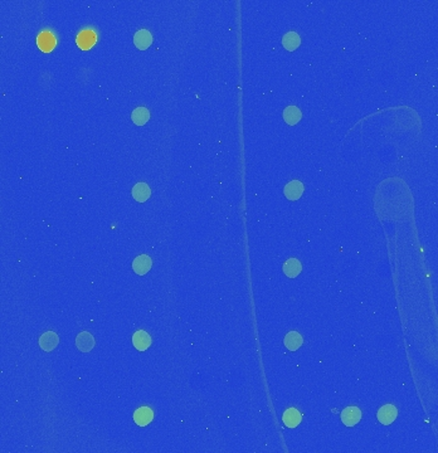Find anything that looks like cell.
Wrapping results in <instances>:
<instances>
[{"instance_id":"7","label":"cell","mask_w":438,"mask_h":453,"mask_svg":"<svg viewBox=\"0 0 438 453\" xmlns=\"http://www.w3.org/2000/svg\"><path fill=\"white\" fill-rule=\"evenodd\" d=\"M151 266H153V261H151L150 257L145 256V254L136 257V258L134 259V262H132V268H134L135 273L139 276H143L145 275V273H148L149 271H150Z\"/></svg>"},{"instance_id":"3","label":"cell","mask_w":438,"mask_h":453,"mask_svg":"<svg viewBox=\"0 0 438 453\" xmlns=\"http://www.w3.org/2000/svg\"><path fill=\"white\" fill-rule=\"evenodd\" d=\"M96 39H97V36L92 29H83L77 36V44L81 49L87 50L89 48H92V45L96 43Z\"/></svg>"},{"instance_id":"4","label":"cell","mask_w":438,"mask_h":453,"mask_svg":"<svg viewBox=\"0 0 438 453\" xmlns=\"http://www.w3.org/2000/svg\"><path fill=\"white\" fill-rule=\"evenodd\" d=\"M134 43L136 45L137 49L145 50L153 44V36L149 31L146 29H140L135 33L134 36Z\"/></svg>"},{"instance_id":"11","label":"cell","mask_w":438,"mask_h":453,"mask_svg":"<svg viewBox=\"0 0 438 453\" xmlns=\"http://www.w3.org/2000/svg\"><path fill=\"white\" fill-rule=\"evenodd\" d=\"M154 418V412L151 411L150 408L148 407H143V408H139L136 412L134 413V420L139 427H145L148 425L149 423L153 420Z\"/></svg>"},{"instance_id":"10","label":"cell","mask_w":438,"mask_h":453,"mask_svg":"<svg viewBox=\"0 0 438 453\" xmlns=\"http://www.w3.org/2000/svg\"><path fill=\"white\" fill-rule=\"evenodd\" d=\"M304 193V184L299 180H292L285 186V195L290 201H297Z\"/></svg>"},{"instance_id":"8","label":"cell","mask_w":438,"mask_h":453,"mask_svg":"<svg viewBox=\"0 0 438 453\" xmlns=\"http://www.w3.org/2000/svg\"><path fill=\"white\" fill-rule=\"evenodd\" d=\"M132 344L139 351H145L151 345L150 335L144 330L136 331L132 336Z\"/></svg>"},{"instance_id":"17","label":"cell","mask_w":438,"mask_h":453,"mask_svg":"<svg viewBox=\"0 0 438 453\" xmlns=\"http://www.w3.org/2000/svg\"><path fill=\"white\" fill-rule=\"evenodd\" d=\"M304 342L302 340V336L299 334V332H296V331H291L288 332L287 335L285 336V345L286 348L291 351H295L300 348Z\"/></svg>"},{"instance_id":"9","label":"cell","mask_w":438,"mask_h":453,"mask_svg":"<svg viewBox=\"0 0 438 453\" xmlns=\"http://www.w3.org/2000/svg\"><path fill=\"white\" fill-rule=\"evenodd\" d=\"M58 335L53 331H48L40 337V346L44 351H52L58 345Z\"/></svg>"},{"instance_id":"16","label":"cell","mask_w":438,"mask_h":453,"mask_svg":"<svg viewBox=\"0 0 438 453\" xmlns=\"http://www.w3.org/2000/svg\"><path fill=\"white\" fill-rule=\"evenodd\" d=\"M301 111L296 106H288L283 111V119H285L286 124L290 126L296 125V124L299 123L300 120H301Z\"/></svg>"},{"instance_id":"15","label":"cell","mask_w":438,"mask_h":453,"mask_svg":"<svg viewBox=\"0 0 438 453\" xmlns=\"http://www.w3.org/2000/svg\"><path fill=\"white\" fill-rule=\"evenodd\" d=\"M282 44H283L286 49L291 52V50H295L299 48V45L301 44V39H300L299 34L295 33V32H288L282 38Z\"/></svg>"},{"instance_id":"14","label":"cell","mask_w":438,"mask_h":453,"mask_svg":"<svg viewBox=\"0 0 438 453\" xmlns=\"http://www.w3.org/2000/svg\"><path fill=\"white\" fill-rule=\"evenodd\" d=\"M301 263H300V261H297L296 258L287 259V261L285 262V264H283V272H285V275L290 278L297 277V276L300 275V272H301Z\"/></svg>"},{"instance_id":"13","label":"cell","mask_w":438,"mask_h":453,"mask_svg":"<svg viewBox=\"0 0 438 453\" xmlns=\"http://www.w3.org/2000/svg\"><path fill=\"white\" fill-rule=\"evenodd\" d=\"M282 420H283V423L286 424V427H288V428H295V427H297V425L300 424V422H301V413H300L297 409L290 408L283 413Z\"/></svg>"},{"instance_id":"5","label":"cell","mask_w":438,"mask_h":453,"mask_svg":"<svg viewBox=\"0 0 438 453\" xmlns=\"http://www.w3.org/2000/svg\"><path fill=\"white\" fill-rule=\"evenodd\" d=\"M397 414H398V412H397L396 407L388 404V406H384L379 409V412H378V419H379L382 424L389 425L396 420Z\"/></svg>"},{"instance_id":"1","label":"cell","mask_w":438,"mask_h":453,"mask_svg":"<svg viewBox=\"0 0 438 453\" xmlns=\"http://www.w3.org/2000/svg\"><path fill=\"white\" fill-rule=\"evenodd\" d=\"M360 418H361V412L357 407H348L341 413V422L346 427H354L355 424L359 423Z\"/></svg>"},{"instance_id":"2","label":"cell","mask_w":438,"mask_h":453,"mask_svg":"<svg viewBox=\"0 0 438 453\" xmlns=\"http://www.w3.org/2000/svg\"><path fill=\"white\" fill-rule=\"evenodd\" d=\"M76 346H77V349H79L80 351H82V353H88V351L92 350L93 346H95V339H93V336L89 334V332L82 331V332H80V334L77 335V337H76Z\"/></svg>"},{"instance_id":"12","label":"cell","mask_w":438,"mask_h":453,"mask_svg":"<svg viewBox=\"0 0 438 453\" xmlns=\"http://www.w3.org/2000/svg\"><path fill=\"white\" fill-rule=\"evenodd\" d=\"M150 195L151 190L146 183H137L136 185L132 188V197H134L135 201L139 202V203H144V202L148 201Z\"/></svg>"},{"instance_id":"6","label":"cell","mask_w":438,"mask_h":453,"mask_svg":"<svg viewBox=\"0 0 438 453\" xmlns=\"http://www.w3.org/2000/svg\"><path fill=\"white\" fill-rule=\"evenodd\" d=\"M37 43H38V47L40 48V50L48 53L53 49L54 45H56V37L53 36V33L44 31L38 36Z\"/></svg>"},{"instance_id":"18","label":"cell","mask_w":438,"mask_h":453,"mask_svg":"<svg viewBox=\"0 0 438 453\" xmlns=\"http://www.w3.org/2000/svg\"><path fill=\"white\" fill-rule=\"evenodd\" d=\"M131 119L132 121H134L135 125L143 126L145 125L149 121V119H150V112H149V110L146 109V107H137V109H135L134 111H132Z\"/></svg>"}]
</instances>
